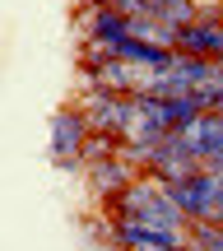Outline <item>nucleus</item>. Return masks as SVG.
<instances>
[{
	"label": "nucleus",
	"instance_id": "nucleus-1",
	"mask_svg": "<svg viewBox=\"0 0 223 251\" xmlns=\"http://www.w3.org/2000/svg\"><path fill=\"white\" fill-rule=\"evenodd\" d=\"M89 140H93V126H89V117H84L79 107H61L51 117V158L61 163V168L79 163Z\"/></svg>",
	"mask_w": 223,
	"mask_h": 251
},
{
	"label": "nucleus",
	"instance_id": "nucleus-2",
	"mask_svg": "<svg viewBox=\"0 0 223 251\" xmlns=\"http://www.w3.org/2000/svg\"><path fill=\"white\" fill-rule=\"evenodd\" d=\"M112 233L125 251H181V247H191L186 228H153V224H140V219H116Z\"/></svg>",
	"mask_w": 223,
	"mask_h": 251
},
{
	"label": "nucleus",
	"instance_id": "nucleus-3",
	"mask_svg": "<svg viewBox=\"0 0 223 251\" xmlns=\"http://www.w3.org/2000/svg\"><path fill=\"white\" fill-rule=\"evenodd\" d=\"M79 112L89 117V126L98 135H121L125 140V130H130V121H135V98H121V93H102L98 89Z\"/></svg>",
	"mask_w": 223,
	"mask_h": 251
},
{
	"label": "nucleus",
	"instance_id": "nucleus-4",
	"mask_svg": "<svg viewBox=\"0 0 223 251\" xmlns=\"http://www.w3.org/2000/svg\"><path fill=\"white\" fill-rule=\"evenodd\" d=\"M181 56H205V61H223V14H205L191 28H181Z\"/></svg>",
	"mask_w": 223,
	"mask_h": 251
},
{
	"label": "nucleus",
	"instance_id": "nucleus-5",
	"mask_svg": "<svg viewBox=\"0 0 223 251\" xmlns=\"http://www.w3.org/2000/svg\"><path fill=\"white\" fill-rule=\"evenodd\" d=\"M93 181H98V191H107V196H121V191L135 181L130 158L116 153V158H107V163H93Z\"/></svg>",
	"mask_w": 223,
	"mask_h": 251
},
{
	"label": "nucleus",
	"instance_id": "nucleus-6",
	"mask_svg": "<svg viewBox=\"0 0 223 251\" xmlns=\"http://www.w3.org/2000/svg\"><path fill=\"white\" fill-rule=\"evenodd\" d=\"M89 28H93V42H107V47H116L121 37H130V19L125 14H116V9H93V19H89Z\"/></svg>",
	"mask_w": 223,
	"mask_h": 251
},
{
	"label": "nucleus",
	"instance_id": "nucleus-7",
	"mask_svg": "<svg viewBox=\"0 0 223 251\" xmlns=\"http://www.w3.org/2000/svg\"><path fill=\"white\" fill-rule=\"evenodd\" d=\"M102 9H116V14H125L130 24H140V19H149V0H98Z\"/></svg>",
	"mask_w": 223,
	"mask_h": 251
},
{
	"label": "nucleus",
	"instance_id": "nucleus-8",
	"mask_svg": "<svg viewBox=\"0 0 223 251\" xmlns=\"http://www.w3.org/2000/svg\"><path fill=\"white\" fill-rule=\"evenodd\" d=\"M219 65H223V61H219Z\"/></svg>",
	"mask_w": 223,
	"mask_h": 251
}]
</instances>
